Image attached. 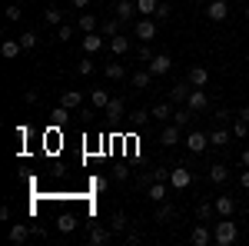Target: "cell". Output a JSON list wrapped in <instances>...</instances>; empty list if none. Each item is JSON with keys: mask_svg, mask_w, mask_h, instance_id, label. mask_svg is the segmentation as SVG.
<instances>
[{"mask_svg": "<svg viewBox=\"0 0 249 246\" xmlns=\"http://www.w3.org/2000/svg\"><path fill=\"white\" fill-rule=\"evenodd\" d=\"M243 14H246V20H249V3H246V10H243Z\"/></svg>", "mask_w": 249, "mask_h": 246, "instance_id": "cell-53", "label": "cell"}, {"mask_svg": "<svg viewBox=\"0 0 249 246\" xmlns=\"http://www.w3.org/2000/svg\"><path fill=\"white\" fill-rule=\"evenodd\" d=\"M110 240H113V229H107V227H93L90 229V243H110Z\"/></svg>", "mask_w": 249, "mask_h": 246, "instance_id": "cell-25", "label": "cell"}, {"mask_svg": "<svg viewBox=\"0 0 249 246\" xmlns=\"http://www.w3.org/2000/svg\"><path fill=\"white\" fill-rule=\"evenodd\" d=\"M70 37H73V27H70V23H60V27H57V40H60V43H67Z\"/></svg>", "mask_w": 249, "mask_h": 246, "instance_id": "cell-40", "label": "cell"}, {"mask_svg": "<svg viewBox=\"0 0 249 246\" xmlns=\"http://www.w3.org/2000/svg\"><path fill=\"white\" fill-rule=\"evenodd\" d=\"M160 10V0H136V14L140 17H156Z\"/></svg>", "mask_w": 249, "mask_h": 246, "instance_id": "cell-21", "label": "cell"}, {"mask_svg": "<svg viewBox=\"0 0 249 246\" xmlns=\"http://www.w3.org/2000/svg\"><path fill=\"white\" fill-rule=\"evenodd\" d=\"M243 167H249V147L243 150Z\"/></svg>", "mask_w": 249, "mask_h": 246, "instance_id": "cell-52", "label": "cell"}, {"mask_svg": "<svg viewBox=\"0 0 249 246\" xmlns=\"http://www.w3.org/2000/svg\"><path fill=\"white\" fill-rule=\"evenodd\" d=\"M226 14H230V3H226V0H206V17H210L213 23L226 20Z\"/></svg>", "mask_w": 249, "mask_h": 246, "instance_id": "cell-7", "label": "cell"}, {"mask_svg": "<svg viewBox=\"0 0 249 246\" xmlns=\"http://www.w3.org/2000/svg\"><path fill=\"white\" fill-rule=\"evenodd\" d=\"M196 216H199L203 223H210L213 216H216V203H199V207H196Z\"/></svg>", "mask_w": 249, "mask_h": 246, "instance_id": "cell-32", "label": "cell"}, {"mask_svg": "<svg viewBox=\"0 0 249 246\" xmlns=\"http://www.w3.org/2000/svg\"><path fill=\"white\" fill-rule=\"evenodd\" d=\"M190 90H193V83H190V80H179V83H173L170 90H166V100L179 107V103H186V100H190Z\"/></svg>", "mask_w": 249, "mask_h": 246, "instance_id": "cell-3", "label": "cell"}, {"mask_svg": "<svg viewBox=\"0 0 249 246\" xmlns=\"http://www.w3.org/2000/svg\"><path fill=\"white\" fill-rule=\"evenodd\" d=\"M96 50H103V37L93 30V34L83 37V54H96Z\"/></svg>", "mask_w": 249, "mask_h": 246, "instance_id": "cell-22", "label": "cell"}, {"mask_svg": "<svg viewBox=\"0 0 249 246\" xmlns=\"http://www.w3.org/2000/svg\"><path fill=\"white\" fill-rule=\"evenodd\" d=\"M133 34L143 40V43H150V40H156L160 27H156V20H153V17H140V20H136V27H133Z\"/></svg>", "mask_w": 249, "mask_h": 246, "instance_id": "cell-2", "label": "cell"}, {"mask_svg": "<svg viewBox=\"0 0 249 246\" xmlns=\"http://www.w3.org/2000/svg\"><path fill=\"white\" fill-rule=\"evenodd\" d=\"M73 7H80V10H83V7H90V0H73Z\"/></svg>", "mask_w": 249, "mask_h": 246, "instance_id": "cell-51", "label": "cell"}, {"mask_svg": "<svg viewBox=\"0 0 249 246\" xmlns=\"http://www.w3.org/2000/svg\"><path fill=\"white\" fill-rule=\"evenodd\" d=\"M166 180H170V170H163V167H153V170L146 173L140 183H166Z\"/></svg>", "mask_w": 249, "mask_h": 246, "instance_id": "cell-26", "label": "cell"}, {"mask_svg": "<svg viewBox=\"0 0 249 246\" xmlns=\"http://www.w3.org/2000/svg\"><path fill=\"white\" fill-rule=\"evenodd\" d=\"M150 200H153V203H163V200H166V187H163V183H150Z\"/></svg>", "mask_w": 249, "mask_h": 246, "instance_id": "cell-34", "label": "cell"}, {"mask_svg": "<svg viewBox=\"0 0 249 246\" xmlns=\"http://www.w3.org/2000/svg\"><path fill=\"white\" fill-rule=\"evenodd\" d=\"M150 116H153V114H146V110H136V114H133V127H146V123H150Z\"/></svg>", "mask_w": 249, "mask_h": 246, "instance_id": "cell-42", "label": "cell"}, {"mask_svg": "<svg viewBox=\"0 0 249 246\" xmlns=\"http://www.w3.org/2000/svg\"><path fill=\"white\" fill-rule=\"evenodd\" d=\"M236 240H239V229H236V223H232V216H219V223H216V229H213V243L232 246Z\"/></svg>", "mask_w": 249, "mask_h": 246, "instance_id": "cell-1", "label": "cell"}, {"mask_svg": "<svg viewBox=\"0 0 249 246\" xmlns=\"http://www.w3.org/2000/svg\"><path fill=\"white\" fill-rule=\"evenodd\" d=\"M110 229H113V233H123V229H126V216H123V213H113V220H110Z\"/></svg>", "mask_w": 249, "mask_h": 246, "instance_id": "cell-38", "label": "cell"}, {"mask_svg": "<svg viewBox=\"0 0 249 246\" xmlns=\"http://www.w3.org/2000/svg\"><path fill=\"white\" fill-rule=\"evenodd\" d=\"M170 183L176 189H186V187H193V173L186 167H176V170H170Z\"/></svg>", "mask_w": 249, "mask_h": 246, "instance_id": "cell-8", "label": "cell"}, {"mask_svg": "<svg viewBox=\"0 0 249 246\" xmlns=\"http://www.w3.org/2000/svg\"><path fill=\"white\" fill-rule=\"evenodd\" d=\"M73 227H77V216H70V213H63L57 220V229L60 233H73Z\"/></svg>", "mask_w": 249, "mask_h": 246, "instance_id": "cell-33", "label": "cell"}, {"mask_svg": "<svg viewBox=\"0 0 249 246\" xmlns=\"http://www.w3.org/2000/svg\"><path fill=\"white\" fill-rule=\"evenodd\" d=\"M20 14H23V10H20L17 3H10V7H7V20H10V23H17V20H20Z\"/></svg>", "mask_w": 249, "mask_h": 246, "instance_id": "cell-45", "label": "cell"}, {"mask_svg": "<svg viewBox=\"0 0 249 246\" xmlns=\"http://www.w3.org/2000/svg\"><path fill=\"white\" fill-rule=\"evenodd\" d=\"M77 74H80V76H90V74H93V60L83 57V60L77 63Z\"/></svg>", "mask_w": 249, "mask_h": 246, "instance_id": "cell-41", "label": "cell"}, {"mask_svg": "<svg viewBox=\"0 0 249 246\" xmlns=\"http://www.w3.org/2000/svg\"><path fill=\"white\" fill-rule=\"evenodd\" d=\"M226 180H230V167L213 163V167H210V183H216V187H219V183H226Z\"/></svg>", "mask_w": 249, "mask_h": 246, "instance_id": "cell-20", "label": "cell"}, {"mask_svg": "<svg viewBox=\"0 0 249 246\" xmlns=\"http://www.w3.org/2000/svg\"><path fill=\"white\" fill-rule=\"evenodd\" d=\"M232 136H249V120H243V116H232Z\"/></svg>", "mask_w": 249, "mask_h": 246, "instance_id": "cell-31", "label": "cell"}, {"mask_svg": "<svg viewBox=\"0 0 249 246\" xmlns=\"http://www.w3.org/2000/svg\"><path fill=\"white\" fill-rule=\"evenodd\" d=\"M190 120H193L190 107H176V110H173V123H176V127H183V130H186V127H190Z\"/></svg>", "mask_w": 249, "mask_h": 246, "instance_id": "cell-24", "label": "cell"}, {"mask_svg": "<svg viewBox=\"0 0 249 246\" xmlns=\"http://www.w3.org/2000/svg\"><path fill=\"white\" fill-rule=\"evenodd\" d=\"M120 27H123V20L113 14V17H107L103 23H100V34H103V37H116V34H120Z\"/></svg>", "mask_w": 249, "mask_h": 246, "instance_id": "cell-13", "label": "cell"}, {"mask_svg": "<svg viewBox=\"0 0 249 246\" xmlns=\"http://www.w3.org/2000/svg\"><path fill=\"white\" fill-rule=\"evenodd\" d=\"M236 116H243V120H249V107H243V110H236Z\"/></svg>", "mask_w": 249, "mask_h": 246, "instance_id": "cell-50", "label": "cell"}, {"mask_svg": "<svg viewBox=\"0 0 249 246\" xmlns=\"http://www.w3.org/2000/svg\"><path fill=\"white\" fill-rule=\"evenodd\" d=\"M110 50H113L116 57L130 54V37H126V34H116V37H110Z\"/></svg>", "mask_w": 249, "mask_h": 246, "instance_id": "cell-14", "label": "cell"}, {"mask_svg": "<svg viewBox=\"0 0 249 246\" xmlns=\"http://www.w3.org/2000/svg\"><path fill=\"white\" fill-rule=\"evenodd\" d=\"M190 243H193V246H210V243H213V233L206 229V223H203V220H199V227H193Z\"/></svg>", "mask_w": 249, "mask_h": 246, "instance_id": "cell-9", "label": "cell"}, {"mask_svg": "<svg viewBox=\"0 0 249 246\" xmlns=\"http://www.w3.org/2000/svg\"><path fill=\"white\" fill-rule=\"evenodd\" d=\"M20 43H23V50H34V47H37V34H23Z\"/></svg>", "mask_w": 249, "mask_h": 246, "instance_id": "cell-44", "label": "cell"}, {"mask_svg": "<svg viewBox=\"0 0 249 246\" xmlns=\"http://www.w3.org/2000/svg\"><path fill=\"white\" fill-rule=\"evenodd\" d=\"M126 176H130V170H126V167H116V170H113V180H116V183H123Z\"/></svg>", "mask_w": 249, "mask_h": 246, "instance_id": "cell-47", "label": "cell"}, {"mask_svg": "<svg viewBox=\"0 0 249 246\" xmlns=\"http://www.w3.org/2000/svg\"><path fill=\"white\" fill-rule=\"evenodd\" d=\"M226 143H230V130L226 127H216L210 133V147H226Z\"/></svg>", "mask_w": 249, "mask_h": 246, "instance_id": "cell-28", "label": "cell"}, {"mask_svg": "<svg viewBox=\"0 0 249 246\" xmlns=\"http://www.w3.org/2000/svg\"><path fill=\"white\" fill-rule=\"evenodd\" d=\"M206 147H210V136L203 130H190L186 133V150L190 153H206Z\"/></svg>", "mask_w": 249, "mask_h": 246, "instance_id": "cell-4", "label": "cell"}, {"mask_svg": "<svg viewBox=\"0 0 249 246\" xmlns=\"http://www.w3.org/2000/svg\"><path fill=\"white\" fill-rule=\"evenodd\" d=\"M173 107H176V103L163 100V103H156V107L150 110V114H153V120H173Z\"/></svg>", "mask_w": 249, "mask_h": 246, "instance_id": "cell-23", "label": "cell"}, {"mask_svg": "<svg viewBox=\"0 0 249 246\" xmlns=\"http://www.w3.org/2000/svg\"><path fill=\"white\" fill-rule=\"evenodd\" d=\"M123 110H126L123 96H113V100L107 103V116H110V120H120V116H123Z\"/></svg>", "mask_w": 249, "mask_h": 246, "instance_id": "cell-27", "label": "cell"}, {"mask_svg": "<svg viewBox=\"0 0 249 246\" xmlns=\"http://www.w3.org/2000/svg\"><path fill=\"white\" fill-rule=\"evenodd\" d=\"M146 70H150L153 76H166V74L173 70V60H170V54H156V57L150 60V63H146Z\"/></svg>", "mask_w": 249, "mask_h": 246, "instance_id": "cell-5", "label": "cell"}, {"mask_svg": "<svg viewBox=\"0 0 249 246\" xmlns=\"http://www.w3.org/2000/svg\"><path fill=\"white\" fill-rule=\"evenodd\" d=\"M136 57L143 60V63H150V60H153L156 54H153V50H150V43H143V47H140V50H136Z\"/></svg>", "mask_w": 249, "mask_h": 246, "instance_id": "cell-43", "label": "cell"}, {"mask_svg": "<svg viewBox=\"0 0 249 246\" xmlns=\"http://www.w3.org/2000/svg\"><path fill=\"white\" fill-rule=\"evenodd\" d=\"M236 213V200L232 196H216V216H232Z\"/></svg>", "mask_w": 249, "mask_h": 246, "instance_id": "cell-16", "label": "cell"}, {"mask_svg": "<svg viewBox=\"0 0 249 246\" xmlns=\"http://www.w3.org/2000/svg\"><path fill=\"white\" fill-rule=\"evenodd\" d=\"M130 83H133V90H146V87L153 83V74H150V70H136V74L130 76Z\"/></svg>", "mask_w": 249, "mask_h": 246, "instance_id": "cell-18", "label": "cell"}, {"mask_svg": "<svg viewBox=\"0 0 249 246\" xmlns=\"http://www.w3.org/2000/svg\"><path fill=\"white\" fill-rule=\"evenodd\" d=\"M80 30H83V34H93L96 30V17L93 14H83V17H80Z\"/></svg>", "mask_w": 249, "mask_h": 246, "instance_id": "cell-35", "label": "cell"}, {"mask_svg": "<svg viewBox=\"0 0 249 246\" xmlns=\"http://www.w3.org/2000/svg\"><path fill=\"white\" fill-rule=\"evenodd\" d=\"M239 187H243V189H249V167L243 170V176H239Z\"/></svg>", "mask_w": 249, "mask_h": 246, "instance_id": "cell-49", "label": "cell"}, {"mask_svg": "<svg viewBox=\"0 0 249 246\" xmlns=\"http://www.w3.org/2000/svg\"><path fill=\"white\" fill-rule=\"evenodd\" d=\"M60 103H63L67 110H77L80 103H83V94H80V90H63V96H60Z\"/></svg>", "mask_w": 249, "mask_h": 246, "instance_id": "cell-19", "label": "cell"}, {"mask_svg": "<svg viewBox=\"0 0 249 246\" xmlns=\"http://www.w3.org/2000/svg\"><path fill=\"white\" fill-rule=\"evenodd\" d=\"M173 213H176V209H173L170 203H163V207L156 209V223H166V220H173Z\"/></svg>", "mask_w": 249, "mask_h": 246, "instance_id": "cell-37", "label": "cell"}, {"mask_svg": "<svg viewBox=\"0 0 249 246\" xmlns=\"http://www.w3.org/2000/svg\"><path fill=\"white\" fill-rule=\"evenodd\" d=\"M186 107H190L193 114L206 110V107H210V96H206V90H203V87H193V90H190V100H186Z\"/></svg>", "mask_w": 249, "mask_h": 246, "instance_id": "cell-6", "label": "cell"}, {"mask_svg": "<svg viewBox=\"0 0 249 246\" xmlns=\"http://www.w3.org/2000/svg\"><path fill=\"white\" fill-rule=\"evenodd\" d=\"M20 50H23V43H20V40H3V43H0V54H3V60H17Z\"/></svg>", "mask_w": 249, "mask_h": 246, "instance_id": "cell-12", "label": "cell"}, {"mask_svg": "<svg viewBox=\"0 0 249 246\" xmlns=\"http://www.w3.org/2000/svg\"><path fill=\"white\" fill-rule=\"evenodd\" d=\"M186 80H190L193 87H206V83H210V70H206V67H190Z\"/></svg>", "mask_w": 249, "mask_h": 246, "instance_id": "cell-11", "label": "cell"}, {"mask_svg": "<svg viewBox=\"0 0 249 246\" xmlns=\"http://www.w3.org/2000/svg\"><path fill=\"white\" fill-rule=\"evenodd\" d=\"M50 116H53V123H57V127H63V123H67V116H70V110H67V107L60 103V107H57V110H53Z\"/></svg>", "mask_w": 249, "mask_h": 246, "instance_id": "cell-39", "label": "cell"}, {"mask_svg": "<svg viewBox=\"0 0 249 246\" xmlns=\"http://www.w3.org/2000/svg\"><path fill=\"white\" fill-rule=\"evenodd\" d=\"M113 10H116V17L123 20V23H130V20L136 17V0H120Z\"/></svg>", "mask_w": 249, "mask_h": 246, "instance_id": "cell-10", "label": "cell"}, {"mask_svg": "<svg viewBox=\"0 0 249 246\" xmlns=\"http://www.w3.org/2000/svg\"><path fill=\"white\" fill-rule=\"evenodd\" d=\"M27 236H34V229L27 227V223H14V227H10V243H23V240H27Z\"/></svg>", "mask_w": 249, "mask_h": 246, "instance_id": "cell-17", "label": "cell"}, {"mask_svg": "<svg viewBox=\"0 0 249 246\" xmlns=\"http://www.w3.org/2000/svg\"><path fill=\"white\" fill-rule=\"evenodd\" d=\"M43 20H47L50 27H60V23H63V17H60V10H57V7H47V14H43Z\"/></svg>", "mask_w": 249, "mask_h": 246, "instance_id": "cell-36", "label": "cell"}, {"mask_svg": "<svg viewBox=\"0 0 249 246\" xmlns=\"http://www.w3.org/2000/svg\"><path fill=\"white\" fill-rule=\"evenodd\" d=\"M110 100H113V96L107 94V90H100V87H96L93 94H90V103H93L96 110H107V103H110Z\"/></svg>", "mask_w": 249, "mask_h": 246, "instance_id": "cell-29", "label": "cell"}, {"mask_svg": "<svg viewBox=\"0 0 249 246\" xmlns=\"http://www.w3.org/2000/svg\"><path fill=\"white\" fill-rule=\"evenodd\" d=\"M170 17V3H163V0H160V10H156V20H166Z\"/></svg>", "mask_w": 249, "mask_h": 246, "instance_id": "cell-48", "label": "cell"}, {"mask_svg": "<svg viewBox=\"0 0 249 246\" xmlns=\"http://www.w3.org/2000/svg\"><path fill=\"white\" fill-rule=\"evenodd\" d=\"M213 120H216V123H226V120H232V114H230V110H226V107H219V110H216V116H213Z\"/></svg>", "mask_w": 249, "mask_h": 246, "instance_id": "cell-46", "label": "cell"}, {"mask_svg": "<svg viewBox=\"0 0 249 246\" xmlns=\"http://www.w3.org/2000/svg\"><path fill=\"white\" fill-rule=\"evenodd\" d=\"M103 74H107V80H123V76H126V67H123V63H107Z\"/></svg>", "mask_w": 249, "mask_h": 246, "instance_id": "cell-30", "label": "cell"}, {"mask_svg": "<svg viewBox=\"0 0 249 246\" xmlns=\"http://www.w3.org/2000/svg\"><path fill=\"white\" fill-rule=\"evenodd\" d=\"M179 133H183V127L173 123V127H166V130L160 133V143H163V147H176V143H179Z\"/></svg>", "mask_w": 249, "mask_h": 246, "instance_id": "cell-15", "label": "cell"}]
</instances>
